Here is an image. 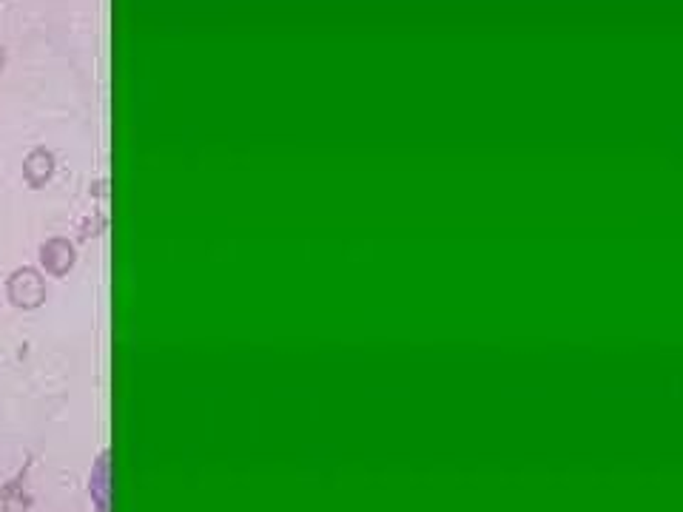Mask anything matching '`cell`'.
Returning <instances> with one entry per match:
<instances>
[{"instance_id":"2","label":"cell","mask_w":683,"mask_h":512,"mask_svg":"<svg viewBox=\"0 0 683 512\" xmlns=\"http://www.w3.org/2000/svg\"><path fill=\"white\" fill-rule=\"evenodd\" d=\"M40 259H43V265H46L49 273L61 276L71 268V245L63 242V240H52V242H46L40 248Z\"/></svg>"},{"instance_id":"4","label":"cell","mask_w":683,"mask_h":512,"mask_svg":"<svg viewBox=\"0 0 683 512\" xmlns=\"http://www.w3.org/2000/svg\"><path fill=\"white\" fill-rule=\"evenodd\" d=\"M0 69H4V49H0Z\"/></svg>"},{"instance_id":"3","label":"cell","mask_w":683,"mask_h":512,"mask_svg":"<svg viewBox=\"0 0 683 512\" xmlns=\"http://www.w3.org/2000/svg\"><path fill=\"white\" fill-rule=\"evenodd\" d=\"M23 174H26V180L32 183V185H43L52 177V154L43 151V149L32 151V154L26 157V163H23Z\"/></svg>"},{"instance_id":"1","label":"cell","mask_w":683,"mask_h":512,"mask_svg":"<svg viewBox=\"0 0 683 512\" xmlns=\"http://www.w3.org/2000/svg\"><path fill=\"white\" fill-rule=\"evenodd\" d=\"M43 294H46V290H43V280L35 268H18L9 276V299L14 307L32 311V307L43 302Z\"/></svg>"}]
</instances>
